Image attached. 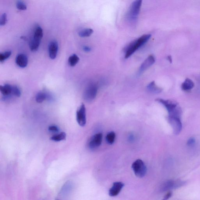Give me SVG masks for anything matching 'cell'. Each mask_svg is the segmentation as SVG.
<instances>
[{
	"instance_id": "cell-23",
	"label": "cell",
	"mask_w": 200,
	"mask_h": 200,
	"mask_svg": "<svg viewBox=\"0 0 200 200\" xmlns=\"http://www.w3.org/2000/svg\"><path fill=\"white\" fill-rule=\"evenodd\" d=\"M115 134L114 132H111L108 133L106 136V140L107 142L110 144H112L114 142L115 139Z\"/></svg>"
},
{
	"instance_id": "cell-6",
	"label": "cell",
	"mask_w": 200,
	"mask_h": 200,
	"mask_svg": "<svg viewBox=\"0 0 200 200\" xmlns=\"http://www.w3.org/2000/svg\"><path fill=\"white\" fill-rule=\"evenodd\" d=\"M98 88L97 85L91 84L88 86L84 94V98L88 102L92 101L95 98L97 92Z\"/></svg>"
},
{
	"instance_id": "cell-20",
	"label": "cell",
	"mask_w": 200,
	"mask_h": 200,
	"mask_svg": "<svg viewBox=\"0 0 200 200\" xmlns=\"http://www.w3.org/2000/svg\"><path fill=\"white\" fill-rule=\"evenodd\" d=\"M66 138V134L65 132H62L60 133L53 136L51 140L55 142H59L65 140Z\"/></svg>"
},
{
	"instance_id": "cell-9",
	"label": "cell",
	"mask_w": 200,
	"mask_h": 200,
	"mask_svg": "<svg viewBox=\"0 0 200 200\" xmlns=\"http://www.w3.org/2000/svg\"><path fill=\"white\" fill-rule=\"evenodd\" d=\"M103 139V134L98 133L93 136L88 142V147L91 149H95L99 147L101 144Z\"/></svg>"
},
{
	"instance_id": "cell-29",
	"label": "cell",
	"mask_w": 200,
	"mask_h": 200,
	"mask_svg": "<svg viewBox=\"0 0 200 200\" xmlns=\"http://www.w3.org/2000/svg\"><path fill=\"white\" fill-rule=\"evenodd\" d=\"M49 130L51 132H58L59 129L57 126H51L49 127Z\"/></svg>"
},
{
	"instance_id": "cell-28",
	"label": "cell",
	"mask_w": 200,
	"mask_h": 200,
	"mask_svg": "<svg viewBox=\"0 0 200 200\" xmlns=\"http://www.w3.org/2000/svg\"><path fill=\"white\" fill-rule=\"evenodd\" d=\"M195 142V139L193 137H191L188 140L187 144L188 146H192L194 145Z\"/></svg>"
},
{
	"instance_id": "cell-24",
	"label": "cell",
	"mask_w": 200,
	"mask_h": 200,
	"mask_svg": "<svg viewBox=\"0 0 200 200\" xmlns=\"http://www.w3.org/2000/svg\"><path fill=\"white\" fill-rule=\"evenodd\" d=\"M12 54L11 51H7L5 53L0 54V62L2 63L4 62L6 59H8Z\"/></svg>"
},
{
	"instance_id": "cell-8",
	"label": "cell",
	"mask_w": 200,
	"mask_h": 200,
	"mask_svg": "<svg viewBox=\"0 0 200 200\" xmlns=\"http://www.w3.org/2000/svg\"><path fill=\"white\" fill-rule=\"evenodd\" d=\"M168 120L169 123L173 129L174 134L176 135L179 134L182 129L183 127L181 118L176 117H168Z\"/></svg>"
},
{
	"instance_id": "cell-14",
	"label": "cell",
	"mask_w": 200,
	"mask_h": 200,
	"mask_svg": "<svg viewBox=\"0 0 200 200\" xmlns=\"http://www.w3.org/2000/svg\"><path fill=\"white\" fill-rule=\"evenodd\" d=\"M147 89L149 92L156 94H159L162 91V89L157 86L154 81L151 82L148 85Z\"/></svg>"
},
{
	"instance_id": "cell-12",
	"label": "cell",
	"mask_w": 200,
	"mask_h": 200,
	"mask_svg": "<svg viewBox=\"0 0 200 200\" xmlns=\"http://www.w3.org/2000/svg\"><path fill=\"white\" fill-rule=\"evenodd\" d=\"M155 58L153 55H150L148 56L147 58L145 59L144 62L142 64L141 66L139 68V72L142 73L155 63Z\"/></svg>"
},
{
	"instance_id": "cell-27",
	"label": "cell",
	"mask_w": 200,
	"mask_h": 200,
	"mask_svg": "<svg viewBox=\"0 0 200 200\" xmlns=\"http://www.w3.org/2000/svg\"><path fill=\"white\" fill-rule=\"evenodd\" d=\"M7 22V15L5 13L3 14L1 16V21H0V25L4 26Z\"/></svg>"
},
{
	"instance_id": "cell-26",
	"label": "cell",
	"mask_w": 200,
	"mask_h": 200,
	"mask_svg": "<svg viewBox=\"0 0 200 200\" xmlns=\"http://www.w3.org/2000/svg\"><path fill=\"white\" fill-rule=\"evenodd\" d=\"M16 7L20 10H25L27 9L26 5L22 1H18L16 2Z\"/></svg>"
},
{
	"instance_id": "cell-11",
	"label": "cell",
	"mask_w": 200,
	"mask_h": 200,
	"mask_svg": "<svg viewBox=\"0 0 200 200\" xmlns=\"http://www.w3.org/2000/svg\"><path fill=\"white\" fill-rule=\"evenodd\" d=\"M124 184L120 182H117L113 184L112 187L109 189V195L111 197H115L119 195L123 189Z\"/></svg>"
},
{
	"instance_id": "cell-16",
	"label": "cell",
	"mask_w": 200,
	"mask_h": 200,
	"mask_svg": "<svg viewBox=\"0 0 200 200\" xmlns=\"http://www.w3.org/2000/svg\"><path fill=\"white\" fill-rule=\"evenodd\" d=\"M12 86L9 84L0 86V91L3 95L8 96L12 93Z\"/></svg>"
},
{
	"instance_id": "cell-4",
	"label": "cell",
	"mask_w": 200,
	"mask_h": 200,
	"mask_svg": "<svg viewBox=\"0 0 200 200\" xmlns=\"http://www.w3.org/2000/svg\"><path fill=\"white\" fill-rule=\"evenodd\" d=\"M132 168L135 175L139 178L144 177L147 170L144 163L140 159L137 160L134 162L132 165Z\"/></svg>"
},
{
	"instance_id": "cell-17",
	"label": "cell",
	"mask_w": 200,
	"mask_h": 200,
	"mask_svg": "<svg viewBox=\"0 0 200 200\" xmlns=\"http://www.w3.org/2000/svg\"><path fill=\"white\" fill-rule=\"evenodd\" d=\"M41 41L33 39L30 43V48L31 51L35 52L37 51L40 45Z\"/></svg>"
},
{
	"instance_id": "cell-5",
	"label": "cell",
	"mask_w": 200,
	"mask_h": 200,
	"mask_svg": "<svg viewBox=\"0 0 200 200\" xmlns=\"http://www.w3.org/2000/svg\"><path fill=\"white\" fill-rule=\"evenodd\" d=\"M185 184V181L181 180H169L163 183L161 187V190L162 192L167 191L182 187Z\"/></svg>"
},
{
	"instance_id": "cell-13",
	"label": "cell",
	"mask_w": 200,
	"mask_h": 200,
	"mask_svg": "<svg viewBox=\"0 0 200 200\" xmlns=\"http://www.w3.org/2000/svg\"><path fill=\"white\" fill-rule=\"evenodd\" d=\"M16 63L21 67H26L28 64V59L27 56L23 54H18L16 58Z\"/></svg>"
},
{
	"instance_id": "cell-18",
	"label": "cell",
	"mask_w": 200,
	"mask_h": 200,
	"mask_svg": "<svg viewBox=\"0 0 200 200\" xmlns=\"http://www.w3.org/2000/svg\"><path fill=\"white\" fill-rule=\"evenodd\" d=\"M48 98V95L46 93L44 92H40L36 95V100L38 103H42Z\"/></svg>"
},
{
	"instance_id": "cell-15",
	"label": "cell",
	"mask_w": 200,
	"mask_h": 200,
	"mask_svg": "<svg viewBox=\"0 0 200 200\" xmlns=\"http://www.w3.org/2000/svg\"><path fill=\"white\" fill-rule=\"evenodd\" d=\"M194 86V83L191 79L187 78L182 84L181 87L184 91H188L191 90Z\"/></svg>"
},
{
	"instance_id": "cell-2",
	"label": "cell",
	"mask_w": 200,
	"mask_h": 200,
	"mask_svg": "<svg viewBox=\"0 0 200 200\" xmlns=\"http://www.w3.org/2000/svg\"><path fill=\"white\" fill-rule=\"evenodd\" d=\"M151 36L150 34H146L139 38L133 41L127 47L125 53V58L128 59L138 49L144 45L149 40Z\"/></svg>"
},
{
	"instance_id": "cell-19",
	"label": "cell",
	"mask_w": 200,
	"mask_h": 200,
	"mask_svg": "<svg viewBox=\"0 0 200 200\" xmlns=\"http://www.w3.org/2000/svg\"><path fill=\"white\" fill-rule=\"evenodd\" d=\"M43 36V32L42 28L40 27H37L35 30L33 39L41 41Z\"/></svg>"
},
{
	"instance_id": "cell-7",
	"label": "cell",
	"mask_w": 200,
	"mask_h": 200,
	"mask_svg": "<svg viewBox=\"0 0 200 200\" xmlns=\"http://www.w3.org/2000/svg\"><path fill=\"white\" fill-rule=\"evenodd\" d=\"M76 120L79 126L84 127L86 123V109L84 104H82L76 112Z\"/></svg>"
},
{
	"instance_id": "cell-21",
	"label": "cell",
	"mask_w": 200,
	"mask_h": 200,
	"mask_svg": "<svg viewBox=\"0 0 200 200\" xmlns=\"http://www.w3.org/2000/svg\"><path fill=\"white\" fill-rule=\"evenodd\" d=\"M79 60L78 56L76 54H74L70 56L68 58V63L71 67H74L78 63Z\"/></svg>"
},
{
	"instance_id": "cell-22",
	"label": "cell",
	"mask_w": 200,
	"mask_h": 200,
	"mask_svg": "<svg viewBox=\"0 0 200 200\" xmlns=\"http://www.w3.org/2000/svg\"><path fill=\"white\" fill-rule=\"evenodd\" d=\"M94 32V30L91 28L85 29L81 30L79 33V35L81 37H87L91 36Z\"/></svg>"
},
{
	"instance_id": "cell-10",
	"label": "cell",
	"mask_w": 200,
	"mask_h": 200,
	"mask_svg": "<svg viewBox=\"0 0 200 200\" xmlns=\"http://www.w3.org/2000/svg\"><path fill=\"white\" fill-rule=\"evenodd\" d=\"M58 50V44L57 41L53 40L49 45V56L51 59H54L57 55Z\"/></svg>"
},
{
	"instance_id": "cell-31",
	"label": "cell",
	"mask_w": 200,
	"mask_h": 200,
	"mask_svg": "<svg viewBox=\"0 0 200 200\" xmlns=\"http://www.w3.org/2000/svg\"><path fill=\"white\" fill-rule=\"evenodd\" d=\"M83 50L86 52H89L91 51V48L89 47L85 46L83 47Z\"/></svg>"
},
{
	"instance_id": "cell-3",
	"label": "cell",
	"mask_w": 200,
	"mask_h": 200,
	"mask_svg": "<svg viewBox=\"0 0 200 200\" xmlns=\"http://www.w3.org/2000/svg\"><path fill=\"white\" fill-rule=\"evenodd\" d=\"M142 1L141 0L135 1L131 4L128 14V18L129 21L134 22L136 21L140 13Z\"/></svg>"
},
{
	"instance_id": "cell-1",
	"label": "cell",
	"mask_w": 200,
	"mask_h": 200,
	"mask_svg": "<svg viewBox=\"0 0 200 200\" xmlns=\"http://www.w3.org/2000/svg\"><path fill=\"white\" fill-rule=\"evenodd\" d=\"M157 101L163 105L169 113L168 117H177L181 118L182 110L177 102L170 100L157 99Z\"/></svg>"
},
{
	"instance_id": "cell-30",
	"label": "cell",
	"mask_w": 200,
	"mask_h": 200,
	"mask_svg": "<svg viewBox=\"0 0 200 200\" xmlns=\"http://www.w3.org/2000/svg\"><path fill=\"white\" fill-rule=\"evenodd\" d=\"M172 193L171 192H168L167 194L165 195L164 198H163L161 200H168L169 199V198H171V197L172 196Z\"/></svg>"
},
{
	"instance_id": "cell-32",
	"label": "cell",
	"mask_w": 200,
	"mask_h": 200,
	"mask_svg": "<svg viewBox=\"0 0 200 200\" xmlns=\"http://www.w3.org/2000/svg\"><path fill=\"white\" fill-rule=\"evenodd\" d=\"M168 59H169V60L170 61V62H172V59L170 56H169L168 57Z\"/></svg>"
},
{
	"instance_id": "cell-25",
	"label": "cell",
	"mask_w": 200,
	"mask_h": 200,
	"mask_svg": "<svg viewBox=\"0 0 200 200\" xmlns=\"http://www.w3.org/2000/svg\"><path fill=\"white\" fill-rule=\"evenodd\" d=\"M12 94L16 97H19L21 95L20 90L16 86H12Z\"/></svg>"
}]
</instances>
